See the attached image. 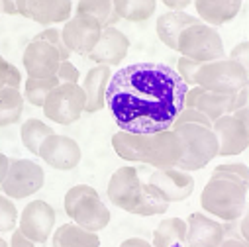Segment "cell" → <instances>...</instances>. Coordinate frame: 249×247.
I'll return each mask as SVG.
<instances>
[{
	"label": "cell",
	"mask_w": 249,
	"mask_h": 247,
	"mask_svg": "<svg viewBox=\"0 0 249 247\" xmlns=\"http://www.w3.org/2000/svg\"><path fill=\"white\" fill-rule=\"evenodd\" d=\"M59 85V79L57 77H47V79H32L28 77L26 83H24V100L30 102L32 106H37L41 108L47 94Z\"/></svg>",
	"instance_id": "f546056e"
},
{
	"label": "cell",
	"mask_w": 249,
	"mask_h": 247,
	"mask_svg": "<svg viewBox=\"0 0 249 247\" xmlns=\"http://www.w3.org/2000/svg\"><path fill=\"white\" fill-rule=\"evenodd\" d=\"M51 243L53 247H100V237L96 231H89L75 222H67L51 233Z\"/></svg>",
	"instance_id": "cb8c5ba5"
},
{
	"label": "cell",
	"mask_w": 249,
	"mask_h": 247,
	"mask_svg": "<svg viewBox=\"0 0 249 247\" xmlns=\"http://www.w3.org/2000/svg\"><path fill=\"white\" fill-rule=\"evenodd\" d=\"M249 83L247 67L230 57H220L208 63H202L196 71V85L204 90L220 92V94H233L245 88Z\"/></svg>",
	"instance_id": "5b68a950"
},
{
	"label": "cell",
	"mask_w": 249,
	"mask_h": 247,
	"mask_svg": "<svg viewBox=\"0 0 249 247\" xmlns=\"http://www.w3.org/2000/svg\"><path fill=\"white\" fill-rule=\"evenodd\" d=\"M200 20L196 16L186 14L184 10H169L161 14L155 22V32L161 43H165L169 49H177V37L178 34L193 24H198Z\"/></svg>",
	"instance_id": "603a6c76"
},
{
	"label": "cell",
	"mask_w": 249,
	"mask_h": 247,
	"mask_svg": "<svg viewBox=\"0 0 249 247\" xmlns=\"http://www.w3.org/2000/svg\"><path fill=\"white\" fill-rule=\"evenodd\" d=\"M169 10H184L186 6L193 4V0H161Z\"/></svg>",
	"instance_id": "b9f144b4"
},
{
	"label": "cell",
	"mask_w": 249,
	"mask_h": 247,
	"mask_svg": "<svg viewBox=\"0 0 249 247\" xmlns=\"http://www.w3.org/2000/svg\"><path fill=\"white\" fill-rule=\"evenodd\" d=\"M200 206L222 222H237L247 212V184L210 176L200 194Z\"/></svg>",
	"instance_id": "3957f363"
},
{
	"label": "cell",
	"mask_w": 249,
	"mask_h": 247,
	"mask_svg": "<svg viewBox=\"0 0 249 247\" xmlns=\"http://www.w3.org/2000/svg\"><path fill=\"white\" fill-rule=\"evenodd\" d=\"M247 87L245 88H241V90H237V92H233L231 94V100H230V114L231 112H235V110H239V108H243V106H247Z\"/></svg>",
	"instance_id": "ab89813d"
},
{
	"label": "cell",
	"mask_w": 249,
	"mask_h": 247,
	"mask_svg": "<svg viewBox=\"0 0 249 247\" xmlns=\"http://www.w3.org/2000/svg\"><path fill=\"white\" fill-rule=\"evenodd\" d=\"M36 39H45V41H49L57 51H59V59L61 61H67L73 53L67 49V45L63 43V39H61V30L59 28H45L43 32H39L37 35H36Z\"/></svg>",
	"instance_id": "d590c367"
},
{
	"label": "cell",
	"mask_w": 249,
	"mask_h": 247,
	"mask_svg": "<svg viewBox=\"0 0 249 247\" xmlns=\"http://www.w3.org/2000/svg\"><path fill=\"white\" fill-rule=\"evenodd\" d=\"M110 77H112V67H108V65H94L85 75L81 88H83L85 100H87L85 102L87 114H94V112H100L102 108H106L104 98H106V87H108Z\"/></svg>",
	"instance_id": "44dd1931"
},
{
	"label": "cell",
	"mask_w": 249,
	"mask_h": 247,
	"mask_svg": "<svg viewBox=\"0 0 249 247\" xmlns=\"http://www.w3.org/2000/svg\"><path fill=\"white\" fill-rule=\"evenodd\" d=\"M218 247H247V239H243V237H231V239H226V237H224V241H222Z\"/></svg>",
	"instance_id": "f6af8a7d"
},
{
	"label": "cell",
	"mask_w": 249,
	"mask_h": 247,
	"mask_svg": "<svg viewBox=\"0 0 249 247\" xmlns=\"http://www.w3.org/2000/svg\"><path fill=\"white\" fill-rule=\"evenodd\" d=\"M175 51L193 61H198V63H208V61H214L226 55L222 35L214 26H208L204 22L184 28L177 37Z\"/></svg>",
	"instance_id": "8992f818"
},
{
	"label": "cell",
	"mask_w": 249,
	"mask_h": 247,
	"mask_svg": "<svg viewBox=\"0 0 249 247\" xmlns=\"http://www.w3.org/2000/svg\"><path fill=\"white\" fill-rule=\"evenodd\" d=\"M63 30H61V39L67 45L71 53L77 55H89L94 43L98 41L100 35V22L94 16L89 14H75L67 22H63Z\"/></svg>",
	"instance_id": "30bf717a"
},
{
	"label": "cell",
	"mask_w": 249,
	"mask_h": 247,
	"mask_svg": "<svg viewBox=\"0 0 249 247\" xmlns=\"http://www.w3.org/2000/svg\"><path fill=\"white\" fill-rule=\"evenodd\" d=\"M0 247H8V241H6V239H2V237H0Z\"/></svg>",
	"instance_id": "f907efd6"
},
{
	"label": "cell",
	"mask_w": 249,
	"mask_h": 247,
	"mask_svg": "<svg viewBox=\"0 0 249 247\" xmlns=\"http://www.w3.org/2000/svg\"><path fill=\"white\" fill-rule=\"evenodd\" d=\"M112 0H79V4L75 8V14H89L94 16L100 26H104V22L108 20V16L112 14Z\"/></svg>",
	"instance_id": "4dcf8cb0"
},
{
	"label": "cell",
	"mask_w": 249,
	"mask_h": 247,
	"mask_svg": "<svg viewBox=\"0 0 249 247\" xmlns=\"http://www.w3.org/2000/svg\"><path fill=\"white\" fill-rule=\"evenodd\" d=\"M55 220H57V214L49 202L32 200L24 206L16 226L34 243H45L53 233Z\"/></svg>",
	"instance_id": "9c48e42d"
},
{
	"label": "cell",
	"mask_w": 249,
	"mask_h": 247,
	"mask_svg": "<svg viewBox=\"0 0 249 247\" xmlns=\"http://www.w3.org/2000/svg\"><path fill=\"white\" fill-rule=\"evenodd\" d=\"M73 14L71 0H28L24 18L41 26H53L67 22Z\"/></svg>",
	"instance_id": "ffe728a7"
},
{
	"label": "cell",
	"mask_w": 249,
	"mask_h": 247,
	"mask_svg": "<svg viewBox=\"0 0 249 247\" xmlns=\"http://www.w3.org/2000/svg\"><path fill=\"white\" fill-rule=\"evenodd\" d=\"M37 157L57 171H71L79 167L83 159V151H81V145L73 138L51 134L41 141Z\"/></svg>",
	"instance_id": "8fae6325"
},
{
	"label": "cell",
	"mask_w": 249,
	"mask_h": 247,
	"mask_svg": "<svg viewBox=\"0 0 249 247\" xmlns=\"http://www.w3.org/2000/svg\"><path fill=\"white\" fill-rule=\"evenodd\" d=\"M112 8L120 20L145 22L155 14L157 0H112Z\"/></svg>",
	"instance_id": "83f0119b"
},
{
	"label": "cell",
	"mask_w": 249,
	"mask_h": 247,
	"mask_svg": "<svg viewBox=\"0 0 249 247\" xmlns=\"http://www.w3.org/2000/svg\"><path fill=\"white\" fill-rule=\"evenodd\" d=\"M196 18L208 26H224L237 18L241 12V0H193Z\"/></svg>",
	"instance_id": "7402d4cb"
},
{
	"label": "cell",
	"mask_w": 249,
	"mask_h": 247,
	"mask_svg": "<svg viewBox=\"0 0 249 247\" xmlns=\"http://www.w3.org/2000/svg\"><path fill=\"white\" fill-rule=\"evenodd\" d=\"M128 49H130V39L126 37V34H122L116 26H108L100 30L98 41L94 43V47L87 57L94 65L116 67L126 59Z\"/></svg>",
	"instance_id": "2e32d148"
},
{
	"label": "cell",
	"mask_w": 249,
	"mask_h": 247,
	"mask_svg": "<svg viewBox=\"0 0 249 247\" xmlns=\"http://www.w3.org/2000/svg\"><path fill=\"white\" fill-rule=\"evenodd\" d=\"M51 134H55V130L49 128L45 122H41V120H37V118L26 120V122L22 124V128H20L22 143H24V147H26L34 157H37V151H39L41 141H43L47 136H51Z\"/></svg>",
	"instance_id": "f1b7e54d"
},
{
	"label": "cell",
	"mask_w": 249,
	"mask_h": 247,
	"mask_svg": "<svg viewBox=\"0 0 249 247\" xmlns=\"http://www.w3.org/2000/svg\"><path fill=\"white\" fill-rule=\"evenodd\" d=\"M186 235V222L182 218H167L159 222V226L153 229V247H186L184 245Z\"/></svg>",
	"instance_id": "d4e9b609"
},
{
	"label": "cell",
	"mask_w": 249,
	"mask_h": 247,
	"mask_svg": "<svg viewBox=\"0 0 249 247\" xmlns=\"http://www.w3.org/2000/svg\"><path fill=\"white\" fill-rule=\"evenodd\" d=\"M239 122H243V124H247V118H249V112H247V106H243V108H239V110H235V112H231Z\"/></svg>",
	"instance_id": "7dc6e473"
},
{
	"label": "cell",
	"mask_w": 249,
	"mask_h": 247,
	"mask_svg": "<svg viewBox=\"0 0 249 247\" xmlns=\"http://www.w3.org/2000/svg\"><path fill=\"white\" fill-rule=\"evenodd\" d=\"M0 14H2V10H0Z\"/></svg>",
	"instance_id": "816d5d0a"
},
{
	"label": "cell",
	"mask_w": 249,
	"mask_h": 247,
	"mask_svg": "<svg viewBox=\"0 0 249 247\" xmlns=\"http://www.w3.org/2000/svg\"><path fill=\"white\" fill-rule=\"evenodd\" d=\"M142 182L143 180L140 178V173L136 167L126 165V167L116 169L108 180V187H106L108 200L114 206H118L120 210H126L132 214L138 194H140V189H142Z\"/></svg>",
	"instance_id": "5bb4252c"
},
{
	"label": "cell",
	"mask_w": 249,
	"mask_h": 247,
	"mask_svg": "<svg viewBox=\"0 0 249 247\" xmlns=\"http://www.w3.org/2000/svg\"><path fill=\"white\" fill-rule=\"evenodd\" d=\"M55 77L59 79V83H79V81H81L79 69L71 63L69 59H67V61H61V63H59Z\"/></svg>",
	"instance_id": "74e56055"
},
{
	"label": "cell",
	"mask_w": 249,
	"mask_h": 247,
	"mask_svg": "<svg viewBox=\"0 0 249 247\" xmlns=\"http://www.w3.org/2000/svg\"><path fill=\"white\" fill-rule=\"evenodd\" d=\"M212 176H222V178H230L241 184H247L249 180V169L245 163H222L212 171Z\"/></svg>",
	"instance_id": "1f68e13d"
},
{
	"label": "cell",
	"mask_w": 249,
	"mask_h": 247,
	"mask_svg": "<svg viewBox=\"0 0 249 247\" xmlns=\"http://www.w3.org/2000/svg\"><path fill=\"white\" fill-rule=\"evenodd\" d=\"M8 165H10V157L0 151V182L4 180V176H6V173H8Z\"/></svg>",
	"instance_id": "bcb514c9"
},
{
	"label": "cell",
	"mask_w": 249,
	"mask_h": 247,
	"mask_svg": "<svg viewBox=\"0 0 249 247\" xmlns=\"http://www.w3.org/2000/svg\"><path fill=\"white\" fill-rule=\"evenodd\" d=\"M0 10L8 16H18L16 14V0H0Z\"/></svg>",
	"instance_id": "ee69618b"
},
{
	"label": "cell",
	"mask_w": 249,
	"mask_h": 247,
	"mask_svg": "<svg viewBox=\"0 0 249 247\" xmlns=\"http://www.w3.org/2000/svg\"><path fill=\"white\" fill-rule=\"evenodd\" d=\"M247 224H249V218H247V214H243L241 216V237L243 239H247Z\"/></svg>",
	"instance_id": "681fc988"
},
{
	"label": "cell",
	"mask_w": 249,
	"mask_h": 247,
	"mask_svg": "<svg viewBox=\"0 0 249 247\" xmlns=\"http://www.w3.org/2000/svg\"><path fill=\"white\" fill-rule=\"evenodd\" d=\"M61 63L59 51L45 39H32L22 55V65L32 79H47L55 77L57 67Z\"/></svg>",
	"instance_id": "9a60e30c"
},
{
	"label": "cell",
	"mask_w": 249,
	"mask_h": 247,
	"mask_svg": "<svg viewBox=\"0 0 249 247\" xmlns=\"http://www.w3.org/2000/svg\"><path fill=\"white\" fill-rule=\"evenodd\" d=\"M212 132L218 140V157L241 155L249 145L247 124L239 122L233 114H224L212 122Z\"/></svg>",
	"instance_id": "4fadbf2b"
},
{
	"label": "cell",
	"mask_w": 249,
	"mask_h": 247,
	"mask_svg": "<svg viewBox=\"0 0 249 247\" xmlns=\"http://www.w3.org/2000/svg\"><path fill=\"white\" fill-rule=\"evenodd\" d=\"M200 65L202 63H198V61H193L189 57L180 55L178 61H177V69L175 71L178 73V77L184 81L186 87H195L196 85V71L200 69Z\"/></svg>",
	"instance_id": "e575fe53"
},
{
	"label": "cell",
	"mask_w": 249,
	"mask_h": 247,
	"mask_svg": "<svg viewBox=\"0 0 249 247\" xmlns=\"http://www.w3.org/2000/svg\"><path fill=\"white\" fill-rule=\"evenodd\" d=\"M120 247H153V245L142 237H128L126 241L120 243Z\"/></svg>",
	"instance_id": "7bdbcfd3"
},
{
	"label": "cell",
	"mask_w": 249,
	"mask_h": 247,
	"mask_svg": "<svg viewBox=\"0 0 249 247\" xmlns=\"http://www.w3.org/2000/svg\"><path fill=\"white\" fill-rule=\"evenodd\" d=\"M24 96L20 88L4 87L0 88V128H8L18 124L24 114Z\"/></svg>",
	"instance_id": "484cf974"
},
{
	"label": "cell",
	"mask_w": 249,
	"mask_h": 247,
	"mask_svg": "<svg viewBox=\"0 0 249 247\" xmlns=\"http://www.w3.org/2000/svg\"><path fill=\"white\" fill-rule=\"evenodd\" d=\"M22 85V73L16 65H12L10 61H6L2 55H0V88L4 87H14L20 88Z\"/></svg>",
	"instance_id": "836d02e7"
},
{
	"label": "cell",
	"mask_w": 249,
	"mask_h": 247,
	"mask_svg": "<svg viewBox=\"0 0 249 247\" xmlns=\"http://www.w3.org/2000/svg\"><path fill=\"white\" fill-rule=\"evenodd\" d=\"M26 4H28V0H16V14L24 18V10H26Z\"/></svg>",
	"instance_id": "c3c4849f"
},
{
	"label": "cell",
	"mask_w": 249,
	"mask_h": 247,
	"mask_svg": "<svg viewBox=\"0 0 249 247\" xmlns=\"http://www.w3.org/2000/svg\"><path fill=\"white\" fill-rule=\"evenodd\" d=\"M85 92L79 83H59L45 98L43 116L59 126H71L85 114Z\"/></svg>",
	"instance_id": "52a82bcc"
},
{
	"label": "cell",
	"mask_w": 249,
	"mask_h": 247,
	"mask_svg": "<svg viewBox=\"0 0 249 247\" xmlns=\"http://www.w3.org/2000/svg\"><path fill=\"white\" fill-rule=\"evenodd\" d=\"M69 218L77 224V226H81V228H85V229H89V231H100V229H104L108 224H110V210H108V206L102 202V198H100V194L96 193V189H89L75 204H73V208H71V212H69Z\"/></svg>",
	"instance_id": "e0dca14e"
},
{
	"label": "cell",
	"mask_w": 249,
	"mask_h": 247,
	"mask_svg": "<svg viewBox=\"0 0 249 247\" xmlns=\"http://www.w3.org/2000/svg\"><path fill=\"white\" fill-rule=\"evenodd\" d=\"M18 224V208L14 206L12 198L0 194V233L12 231Z\"/></svg>",
	"instance_id": "d6a6232c"
},
{
	"label": "cell",
	"mask_w": 249,
	"mask_h": 247,
	"mask_svg": "<svg viewBox=\"0 0 249 247\" xmlns=\"http://www.w3.org/2000/svg\"><path fill=\"white\" fill-rule=\"evenodd\" d=\"M182 143V155L177 161V169L182 171H200L212 159L218 157V140L212 128L202 124H178L173 126Z\"/></svg>",
	"instance_id": "277c9868"
},
{
	"label": "cell",
	"mask_w": 249,
	"mask_h": 247,
	"mask_svg": "<svg viewBox=\"0 0 249 247\" xmlns=\"http://www.w3.org/2000/svg\"><path fill=\"white\" fill-rule=\"evenodd\" d=\"M147 182L153 184L169 204L186 200L195 193V187H196L195 176L189 171H182L177 167L155 169Z\"/></svg>",
	"instance_id": "7c38bea8"
},
{
	"label": "cell",
	"mask_w": 249,
	"mask_h": 247,
	"mask_svg": "<svg viewBox=\"0 0 249 247\" xmlns=\"http://www.w3.org/2000/svg\"><path fill=\"white\" fill-rule=\"evenodd\" d=\"M186 88L169 65L134 63L110 77L104 100L120 130L155 134L173 126L184 106Z\"/></svg>",
	"instance_id": "6da1fadb"
},
{
	"label": "cell",
	"mask_w": 249,
	"mask_h": 247,
	"mask_svg": "<svg viewBox=\"0 0 249 247\" xmlns=\"http://www.w3.org/2000/svg\"><path fill=\"white\" fill-rule=\"evenodd\" d=\"M112 147L120 159L128 163H145L153 169L175 167L182 155L180 138L173 128L155 134H132L120 130L112 136Z\"/></svg>",
	"instance_id": "7a4b0ae2"
},
{
	"label": "cell",
	"mask_w": 249,
	"mask_h": 247,
	"mask_svg": "<svg viewBox=\"0 0 249 247\" xmlns=\"http://www.w3.org/2000/svg\"><path fill=\"white\" fill-rule=\"evenodd\" d=\"M230 100H231V94H220V92L204 90L198 85L189 87L186 88V94H184V106L200 110L204 116L210 118V122L218 120L224 114H230Z\"/></svg>",
	"instance_id": "d6986e66"
},
{
	"label": "cell",
	"mask_w": 249,
	"mask_h": 247,
	"mask_svg": "<svg viewBox=\"0 0 249 247\" xmlns=\"http://www.w3.org/2000/svg\"><path fill=\"white\" fill-rule=\"evenodd\" d=\"M8 247H36V243L32 239H28L20 229H12V239L8 243Z\"/></svg>",
	"instance_id": "60d3db41"
},
{
	"label": "cell",
	"mask_w": 249,
	"mask_h": 247,
	"mask_svg": "<svg viewBox=\"0 0 249 247\" xmlns=\"http://www.w3.org/2000/svg\"><path fill=\"white\" fill-rule=\"evenodd\" d=\"M45 173L39 163L32 159H10L8 173L0 182V191L12 200L28 198L43 189Z\"/></svg>",
	"instance_id": "ba28073f"
},
{
	"label": "cell",
	"mask_w": 249,
	"mask_h": 247,
	"mask_svg": "<svg viewBox=\"0 0 249 247\" xmlns=\"http://www.w3.org/2000/svg\"><path fill=\"white\" fill-rule=\"evenodd\" d=\"M167 210H169V202L161 196V193L153 187V184L142 182V189H140V194H138V200H136L132 214L149 218V216L165 214Z\"/></svg>",
	"instance_id": "4316f807"
},
{
	"label": "cell",
	"mask_w": 249,
	"mask_h": 247,
	"mask_svg": "<svg viewBox=\"0 0 249 247\" xmlns=\"http://www.w3.org/2000/svg\"><path fill=\"white\" fill-rule=\"evenodd\" d=\"M184 222H186V235H184L186 247H218L226 237L224 224L202 212H193Z\"/></svg>",
	"instance_id": "ac0fdd59"
},
{
	"label": "cell",
	"mask_w": 249,
	"mask_h": 247,
	"mask_svg": "<svg viewBox=\"0 0 249 247\" xmlns=\"http://www.w3.org/2000/svg\"><path fill=\"white\" fill-rule=\"evenodd\" d=\"M178 124H202V126H208V128H212V122H210V118L208 116H204L200 110H196V108H186V106H182V110L178 112V116L175 118V122H173V126H178ZM171 126V128H173Z\"/></svg>",
	"instance_id": "8d00e7d4"
},
{
	"label": "cell",
	"mask_w": 249,
	"mask_h": 247,
	"mask_svg": "<svg viewBox=\"0 0 249 247\" xmlns=\"http://www.w3.org/2000/svg\"><path fill=\"white\" fill-rule=\"evenodd\" d=\"M228 57L233 59V61H237V63H241L243 67H247V63H249V43L247 41H241V43L233 45V49L230 51Z\"/></svg>",
	"instance_id": "f35d334b"
}]
</instances>
